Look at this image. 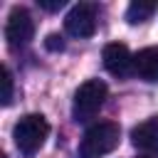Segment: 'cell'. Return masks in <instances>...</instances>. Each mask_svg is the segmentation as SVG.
Listing matches in <instances>:
<instances>
[{"label": "cell", "mask_w": 158, "mask_h": 158, "mask_svg": "<svg viewBox=\"0 0 158 158\" xmlns=\"http://www.w3.org/2000/svg\"><path fill=\"white\" fill-rule=\"evenodd\" d=\"M156 10H158V2H153V0H133L126 10V20L131 25H138V22L151 20Z\"/></svg>", "instance_id": "9"}, {"label": "cell", "mask_w": 158, "mask_h": 158, "mask_svg": "<svg viewBox=\"0 0 158 158\" xmlns=\"http://www.w3.org/2000/svg\"><path fill=\"white\" fill-rule=\"evenodd\" d=\"M138 158H156V156H138Z\"/></svg>", "instance_id": "13"}, {"label": "cell", "mask_w": 158, "mask_h": 158, "mask_svg": "<svg viewBox=\"0 0 158 158\" xmlns=\"http://www.w3.org/2000/svg\"><path fill=\"white\" fill-rule=\"evenodd\" d=\"M35 37V20L32 15L25 10V7H12L10 15H7V22H5V40L12 49L17 47H25L30 44V40Z\"/></svg>", "instance_id": "5"}, {"label": "cell", "mask_w": 158, "mask_h": 158, "mask_svg": "<svg viewBox=\"0 0 158 158\" xmlns=\"http://www.w3.org/2000/svg\"><path fill=\"white\" fill-rule=\"evenodd\" d=\"M47 136H49V123H47V118H44L42 114H27V116H22V118L15 123V128H12L15 146H17V151H20L22 156H27V158L35 156V153L44 146Z\"/></svg>", "instance_id": "2"}, {"label": "cell", "mask_w": 158, "mask_h": 158, "mask_svg": "<svg viewBox=\"0 0 158 158\" xmlns=\"http://www.w3.org/2000/svg\"><path fill=\"white\" fill-rule=\"evenodd\" d=\"M121 141V128L114 121L91 123L79 141V158H101L111 153Z\"/></svg>", "instance_id": "1"}, {"label": "cell", "mask_w": 158, "mask_h": 158, "mask_svg": "<svg viewBox=\"0 0 158 158\" xmlns=\"http://www.w3.org/2000/svg\"><path fill=\"white\" fill-rule=\"evenodd\" d=\"M37 5H40L42 10L54 12V10H62V7H64V0H37Z\"/></svg>", "instance_id": "12"}, {"label": "cell", "mask_w": 158, "mask_h": 158, "mask_svg": "<svg viewBox=\"0 0 158 158\" xmlns=\"http://www.w3.org/2000/svg\"><path fill=\"white\" fill-rule=\"evenodd\" d=\"M131 143L138 151H143V156H158V116H151L133 126Z\"/></svg>", "instance_id": "7"}, {"label": "cell", "mask_w": 158, "mask_h": 158, "mask_svg": "<svg viewBox=\"0 0 158 158\" xmlns=\"http://www.w3.org/2000/svg\"><path fill=\"white\" fill-rule=\"evenodd\" d=\"M44 47H47L49 52H62V49H64V40H62V35H49V37L44 40Z\"/></svg>", "instance_id": "11"}, {"label": "cell", "mask_w": 158, "mask_h": 158, "mask_svg": "<svg viewBox=\"0 0 158 158\" xmlns=\"http://www.w3.org/2000/svg\"><path fill=\"white\" fill-rule=\"evenodd\" d=\"M96 20H99V7L94 2H77L64 17V30L67 35L84 40L96 32Z\"/></svg>", "instance_id": "4"}, {"label": "cell", "mask_w": 158, "mask_h": 158, "mask_svg": "<svg viewBox=\"0 0 158 158\" xmlns=\"http://www.w3.org/2000/svg\"><path fill=\"white\" fill-rule=\"evenodd\" d=\"M2 104L5 106L12 104V74L7 67H2Z\"/></svg>", "instance_id": "10"}, {"label": "cell", "mask_w": 158, "mask_h": 158, "mask_svg": "<svg viewBox=\"0 0 158 158\" xmlns=\"http://www.w3.org/2000/svg\"><path fill=\"white\" fill-rule=\"evenodd\" d=\"M133 74L143 81H158V47H143L133 54Z\"/></svg>", "instance_id": "8"}, {"label": "cell", "mask_w": 158, "mask_h": 158, "mask_svg": "<svg viewBox=\"0 0 158 158\" xmlns=\"http://www.w3.org/2000/svg\"><path fill=\"white\" fill-rule=\"evenodd\" d=\"M106 94H109V86L101 79H86L74 91V101H72V116H74V121H79V123L91 121L101 111V106L106 101Z\"/></svg>", "instance_id": "3"}, {"label": "cell", "mask_w": 158, "mask_h": 158, "mask_svg": "<svg viewBox=\"0 0 158 158\" xmlns=\"http://www.w3.org/2000/svg\"><path fill=\"white\" fill-rule=\"evenodd\" d=\"M101 59H104L106 72L114 74V77H128V74H133V54H131V49L123 42L106 44Z\"/></svg>", "instance_id": "6"}]
</instances>
